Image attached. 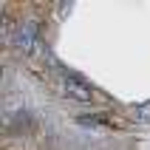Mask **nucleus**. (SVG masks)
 <instances>
[{"label": "nucleus", "instance_id": "1", "mask_svg": "<svg viewBox=\"0 0 150 150\" xmlns=\"http://www.w3.org/2000/svg\"><path fill=\"white\" fill-rule=\"evenodd\" d=\"M11 48H17L20 54H34V51L40 48V45H37V28H34V25L17 28L14 37H11Z\"/></svg>", "mask_w": 150, "mask_h": 150}, {"label": "nucleus", "instance_id": "2", "mask_svg": "<svg viewBox=\"0 0 150 150\" xmlns=\"http://www.w3.org/2000/svg\"><path fill=\"white\" fill-rule=\"evenodd\" d=\"M62 93L71 96V99H76V102H91V88L82 85L76 76H65V82H62Z\"/></svg>", "mask_w": 150, "mask_h": 150}, {"label": "nucleus", "instance_id": "3", "mask_svg": "<svg viewBox=\"0 0 150 150\" xmlns=\"http://www.w3.org/2000/svg\"><path fill=\"white\" fill-rule=\"evenodd\" d=\"M133 119H136V122H150V102L136 105V108H133Z\"/></svg>", "mask_w": 150, "mask_h": 150}]
</instances>
